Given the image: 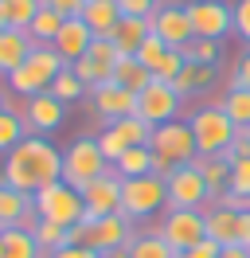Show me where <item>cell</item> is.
<instances>
[{
  "label": "cell",
  "mask_w": 250,
  "mask_h": 258,
  "mask_svg": "<svg viewBox=\"0 0 250 258\" xmlns=\"http://www.w3.org/2000/svg\"><path fill=\"white\" fill-rule=\"evenodd\" d=\"M0 180L12 184L16 192H24V196L43 192L47 184L62 180V149L55 145V141H47V137H24V141L4 157Z\"/></svg>",
  "instance_id": "cell-1"
},
{
  "label": "cell",
  "mask_w": 250,
  "mask_h": 258,
  "mask_svg": "<svg viewBox=\"0 0 250 258\" xmlns=\"http://www.w3.org/2000/svg\"><path fill=\"white\" fill-rule=\"evenodd\" d=\"M149 149H153V172L156 176H168V172L184 168V164H196V157H200L188 117H176L168 125H156L153 137H149Z\"/></svg>",
  "instance_id": "cell-2"
},
{
  "label": "cell",
  "mask_w": 250,
  "mask_h": 258,
  "mask_svg": "<svg viewBox=\"0 0 250 258\" xmlns=\"http://www.w3.org/2000/svg\"><path fill=\"white\" fill-rule=\"evenodd\" d=\"M164 211H168V184H164V176L149 172V176L121 180V215L129 223L145 227L153 219H160Z\"/></svg>",
  "instance_id": "cell-3"
},
{
  "label": "cell",
  "mask_w": 250,
  "mask_h": 258,
  "mask_svg": "<svg viewBox=\"0 0 250 258\" xmlns=\"http://www.w3.org/2000/svg\"><path fill=\"white\" fill-rule=\"evenodd\" d=\"M137 231H141L137 223H129L121 211H113V215H98V219L86 215V219L75 223L67 235H71V242H82V246H90V250H98V254H109V250L129 246Z\"/></svg>",
  "instance_id": "cell-4"
},
{
  "label": "cell",
  "mask_w": 250,
  "mask_h": 258,
  "mask_svg": "<svg viewBox=\"0 0 250 258\" xmlns=\"http://www.w3.org/2000/svg\"><path fill=\"white\" fill-rule=\"evenodd\" d=\"M62 67L67 63H62V55L55 47H35L4 82H8V90H12L16 98H35V94H47V90H51V82L59 79Z\"/></svg>",
  "instance_id": "cell-5"
},
{
  "label": "cell",
  "mask_w": 250,
  "mask_h": 258,
  "mask_svg": "<svg viewBox=\"0 0 250 258\" xmlns=\"http://www.w3.org/2000/svg\"><path fill=\"white\" fill-rule=\"evenodd\" d=\"M188 125H192V137H196V149H200V157H223L234 141V121L223 113L219 102H207L200 110L188 113Z\"/></svg>",
  "instance_id": "cell-6"
},
{
  "label": "cell",
  "mask_w": 250,
  "mask_h": 258,
  "mask_svg": "<svg viewBox=\"0 0 250 258\" xmlns=\"http://www.w3.org/2000/svg\"><path fill=\"white\" fill-rule=\"evenodd\" d=\"M113 164L102 157V149H98V137H75L71 145L62 149V180L71 184V188H86L94 184L98 176H106Z\"/></svg>",
  "instance_id": "cell-7"
},
{
  "label": "cell",
  "mask_w": 250,
  "mask_h": 258,
  "mask_svg": "<svg viewBox=\"0 0 250 258\" xmlns=\"http://www.w3.org/2000/svg\"><path fill=\"white\" fill-rule=\"evenodd\" d=\"M31 204L39 211V219L47 223H59V227H75L86 219V204H82V192L71 188L67 180H55V184H47L43 192L31 196Z\"/></svg>",
  "instance_id": "cell-8"
},
{
  "label": "cell",
  "mask_w": 250,
  "mask_h": 258,
  "mask_svg": "<svg viewBox=\"0 0 250 258\" xmlns=\"http://www.w3.org/2000/svg\"><path fill=\"white\" fill-rule=\"evenodd\" d=\"M156 235L168 242L172 250H192L207 239V219H203V208H168L160 219H156Z\"/></svg>",
  "instance_id": "cell-9"
},
{
  "label": "cell",
  "mask_w": 250,
  "mask_h": 258,
  "mask_svg": "<svg viewBox=\"0 0 250 258\" xmlns=\"http://www.w3.org/2000/svg\"><path fill=\"white\" fill-rule=\"evenodd\" d=\"M98 149H102V157H106L109 164H117V157H121L125 149L133 145H149V137H153V125L149 121H141L137 113L133 117H117V121H109V125H102L98 133Z\"/></svg>",
  "instance_id": "cell-10"
},
{
  "label": "cell",
  "mask_w": 250,
  "mask_h": 258,
  "mask_svg": "<svg viewBox=\"0 0 250 258\" xmlns=\"http://www.w3.org/2000/svg\"><path fill=\"white\" fill-rule=\"evenodd\" d=\"M188 16H192L196 39L223 43L227 35H234V12L227 0H188Z\"/></svg>",
  "instance_id": "cell-11"
},
{
  "label": "cell",
  "mask_w": 250,
  "mask_h": 258,
  "mask_svg": "<svg viewBox=\"0 0 250 258\" xmlns=\"http://www.w3.org/2000/svg\"><path fill=\"white\" fill-rule=\"evenodd\" d=\"M180 106H184V98L176 94V86H172V82H160V79H153L137 94V117L149 121L153 129L176 121V117H180Z\"/></svg>",
  "instance_id": "cell-12"
},
{
  "label": "cell",
  "mask_w": 250,
  "mask_h": 258,
  "mask_svg": "<svg viewBox=\"0 0 250 258\" xmlns=\"http://www.w3.org/2000/svg\"><path fill=\"white\" fill-rule=\"evenodd\" d=\"M149 28L153 35H160L168 47H188L196 32H192V16H188V4H172V0H160L156 4V12L149 16Z\"/></svg>",
  "instance_id": "cell-13"
},
{
  "label": "cell",
  "mask_w": 250,
  "mask_h": 258,
  "mask_svg": "<svg viewBox=\"0 0 250 258\" xmlns=\"http://www.w3.org/2000/svg\"><path fill=\"white\" fill-rule=\"evenodd\" d=\"M20 117H24V125H28L31 137H51V133H55L62 121H67V106H62V102L51 94V90H47V94L24 98Z\"/></svg>",
  "instance_id": "cell-14"
},
{
  "label": "cell",
  "mask_w": 250,
  "mask_h": 258,
  "mask_svg": "<svg viewBox=\"0 0 250 258\" xmlns=\"http://www.w3.org/2000/svg\"><path fill=\"white\" fill-rule=\"evenodd\" d=\"M168 184V208H207L211 196H207V184H203V172L196 164H184L164 176Z\"/></svg>",
  "instance_id": "cell-15"
},
{
  "label": "cell",
  "mask_w": 250,
  "mask_h": 258,
  "mask_svg": "<svg viewBox=\"0 0 250 258\" xmlns=\"http://www.w3.org/2000/svg\"><path fill=\"white\" fill-rule=\"evenodd\" d=\"M117 59H121V55H117V47H113L109 39H94L90 51L75 63V75L86 82V90L106 86V82H113V67H117Z\"/></svg>",
  "instance_id": "cell-16"
},
{
  "label": "cell",
  "mask_w": 250,
  "mask_h": 258,
  "mask_svg": "<svg viewBox=\"0 0 250 258\" xmlns=\"http://www.w3.org/2000/svg\"><path fill=\"white\" fill-rule=\"evenodd\" d=\"M90 110L102 117V125H109L117 117H133L137 113V94L117 86V82H106V86H94L90 90Z\"/></svg>",
  "instance_id": "cell-17"
},
{
  "label": "cell",
  "mask_w": 250,
  "mask_h": 258,
  "mask_svg": "<svg viewBox=\"0 0 250 258\" xmlns=\"http://www.w3.org/2000/svg\"><path fill=\"white\" fill-rule=\"evenodd\" d=\"M82 204H86V215H90V219L121 211V176L109 168L106 176H98L94 184H86V188H82Z\"/></svg>",
  "instance_id": "cell-18"
},
{
  "label": "cell",
  "mask_w": 250,
  "mask_h": 258,
  "mask_svg": "<svg viewBox=\"0 0 250 258\" xmlns=\"http://www.w3.org/2000/svg\"><path fill=\"white\" fill-rule=\"evenodd\" d=\"M90 43H94V32L86 28V20H82V16H75V20H67V24H62V32L55 35V43H51V47L62 55V63H67V67H75L78 59L90 51Z\"/></svg>",
  "instance_id": "cell-19"
},
{
  "label": "cell",
  "mask_w": 250,
  "mask_h": 258,
  "mask_svg": "<svg viewBox=\"0 0 250 258\" xmlns=\"http://www.w3.org/2000/svg\"><path fill=\"white\" fill-rule=\"evenodd\" d=\"M215 79H219V67H203V63H188L184 59V71L176 75V94L184 98H203L207 90H215Z\"/></svg>",
  "instance_id": "cell-20"
},
{
  "label": "cell",
  "mask_w": 250,
  "mask_h": 258,
  "mask_svg": "<svg viewBox=\"0 0 250 258\" xmlns=\"http://www.w3.org/2000/svg\"><path fill=\"white\" fill-rule=\"evenodd\" d=\"M31 51H35V43H31L28 32H20V28H4V32H0V79H8L16 67L31 55Z\"/></svg>",
  "instance_id": "cell-21"
},
{
  "label": "cell",
  "mask_w": 250,
  "mask_h": 258,
  "mask_svg": "<svg viewBox=\"0 0 250 258\" xmlns=\"http://www.w3.org/2000/svg\"><path fill=\"white\" fill-rule=\"evenodd\" d=\"M82 20L94 32V39H109L117 32V24H121V8H117V0H86Z\"/></svg>",
  "instance_id": "cell-22"
},
{
  "label": "cell",
  "mask_w": 250,
  "mask_h": 258,
  "mask_svg": "<svg viewBox=\"0 0 250 258\" xmlns=\"http://www.w3.org/2000/svg\"><path fill=\"white\" fill-rule=\"evenodd\" d=\"M203 219H207V239H215L219 246H231L234 242V235H238V211L223 208V204H207Z\"/></svg>",
  "instance_id": "cell-23"
},
{
  "label": "cell",
  "mask_w": 250,
  "mask_h": 258,
  "mask_svg": "<svg viewBox=\"0 0 250 258\" xmlns=\"http://www.w3.org/2000/svg\"><path fill=\"white\" fill-rule=\"evenodd\" d=\"M149 20H137V16H121V24H117V32L109 35V43L117 47V55H137L141 43L149 39Z\"/></svg>",
  "instance_id": "cell-24"
},
{
  "label": "cell",
  "mask_w": 250,
  "mask_h": 258,
  "mask_svg": "<svg viewBox=\"0 0 250 258\" xmlns=\"http://www.w3.org/2000/svg\"><path fill=\"white\" fill-rule=\"evenodd\" d=\"M0 258H47V254H43V246L35 242L31 231L8 227V231H0Z\"/></svg>",
  "instance_id": "cell-25"
},
{
  "label": "cell",
  "mask_w": 250,
  "mask_h": 258,
  "mask_svg": "<svg viewBox=\"0 0 250 258\" xmlns=\"http://www.w3.org/2000/svg\"><path fill=\"white\" fill-rule=\"evenodd\" d=\"M31 208H35V204H31V196L16 192L12 184H4V180H0V231L20 227V223H24V215H28Z\"/></svg>",
  "instance_id": "cell-26"
},
{
  "label": "cell",
  "mask_w": 250,
  "mask_h": 258,
  "mask_svg": "<svg viewBox=\"0 0 250 258\" xmlns=\"http://www.w3.org/2000/svg\"><path fill=\"white\" fill-rule=\"evenodd\" d=\"M196 168L203 172V184H207V196H211V204H215L219 196L231 188V164L223 161V157H196Z\"/></svg>",
  "instance_id": "cell-27"
},
{
  "label": "cell",
  "mask_w": 250,
  "mask_h": 258,
  "mask_svg": "<svg viewBox=\"0 0 250 258\" xmlns=\"http://www.w3.org/2000/svg\"><path fill=\"white\" fill-rule=\"evenodd\" d=\"M113 82L125 86V90H133V94H141V90L153 82V71H149V67H141L137 55H121L117 67H113Z\"/></svg>",
  "instance_id": "cell-28"
},
{
  "label": "cell",
  "mask_w": 250,
  "mask_h": 258,
  "mask_svg": "<svg viewBox=\"0 0 250 258\" xmlns=\"http://www.w3.org/2000/svg\"><path fill=\"white\" fill-rule=\"evenodd\" d=\"M219 106L234 121V129H250V86H227Z\"/></svg>",
  "instance_id": "cell-29"
},
{
  "label": "cell",
  "mask_w": 250,
  "mask_h": 258,
  "mask_svg": "<svg viewBox=\"0 0 250 258\" xmlns=\"http://www.w3.org/2000/svg\"><path fill=\"white\" fill-rule=\"evenodd\" d=\"M113 172H117L121 180L149 176V172H153V149H149V145H133V149H125L121 157H117V164H113Z\"/></svg>",
  "instance_id": "cell-30"
},
{
  "label": "cell",
  "mask_w": 250,
  "mask_h": 258,
  "mask_svg": "<svg viewBox=\"0 0 250 258\" xmlns=\"http://www.w3.org/2000/svg\"><path fill=\"white\" fill-rule=\"evenodd\" d=\"M62 24H67V20H62L55 8H47V4H43V8L35 12V20H31V28H28L31 43H35V47H51V43H55V35L62 32Z\"/></svg>",
  "instance_id": "cell-31"
},
{
  "label": "cell",
  "mask_w": 250,
  "mask_h": 258,
  "mask_svg": "<svg viewBox=\"0 0 250 258\" xmlns=\"http://www.w3.org/2000/svg\"><path fill=\"white\" fill-rule=\"evenodd\" d=\"M129 258H176V250L156 235V227H149V231H137V235H133Z\"/></svg>",
  "instance_id": "cell-32"
},
{
  "label": "cell",
  "mask_w": 250,
  "mask_h": 258,
  "mask_svg": "<svg viewBox=\"0 0 250 258\" xmlns=\"http://www.w3.org/2000/svg\"><path fill=\"white\" fill-rule=\"evenodd\" d=\"M51 94L59 98L62 106H71V102H82V98H90V90H86V82L75 75V67H62L59 79L51 82Z\"/></svg>",
  "instance_id": "cell-33"
},
{
  "label": "cell",
  "mask_w": 250,
  "mask_h": 258,
  "mask_svg": "<svg viewBox=\"0 0 250 258\" xmlns=\"http://www.w3.org/2000/svg\"><path fill=\"white\" fill-rule=\"evenodd\" d=\"M24 137H31L28 125H24V117L12 113V110H4V113H0V157H8Z\"/></svg>",
  "instance_id": "cell-34"
},
{
  "label": "cell",
  "mask_w": 250,
  "mask_h": 258,
  "mask_svg": "<svg viewBox=\"0 0 250 258\" xmlns=\"http://www.w3.org/2000/svg\"><path fill=\"white\" fill-rule=\"evenodd\" d=\"M39 8H43V0H4V20H8V28L28 32Z\"/></svg>",
  "instance_id": "cell-35"
},
{
  "label": "cell",
  "mask_w": 250,
  "mask_h": 258,
  "mask_svg": "<svg viewBox=\"0 0 250 258\" xmlns=\"http://www.w3.org/2000/svg\"><path fill=\"white\" fill-rule=\"evenodd\" d=\"M180 55H184L188 63L219 67V59H223V43H215V39H192L188 47H180Z\"/></svg>",
  "instance_id": "cell-36"
},
{
  "label": "cell",
  "mask_w": 250,
  "mask_h": 258,
  "mask_svg": "<svg viewBox=\"0 0 250 258\" xmlns=\"http://www.w3.org/2000/svg\"><path fill=\"white\" fill-rule=\"evenodd\" d=\"M67 231H71V227H59V223H47V219H39L31 235H35V242L43 246V254H55L59 246H67V242H71V235H67Z\"/></svg>",
  "instance_id": "cell-37"
},
{
  "label": "cell",
  "mask_w": 250,
  "mask_h": 258,
  "mask_svg": "<svg viewBox=\"0 0 250 258\" xmlns=\"http://www.w3.org/2000/svg\"><path fill=\"white\" fill-rule=\"evenodd\" d=\"M168 43H164V39H160V35H153L149 32V39H145V43H141V51H137V59H141V67H149V71H156V67L164 63V55H168Z\"/></svg>",
  "instance_id": "cell-38"
},
{
  "label": "cell",
  "mask_w": 250,
  "mask_h": 258,
  "mask_svg": "<svg viewBox=\"0 0 250 258\" xmlns=\"http://www.w3.org/2000/svg\"><path fill=\"white\" fill-rule=\"evenodd\" d=\"M231 192L242 196V200H250V157H242V161L231 164Z\"/></svg>",
  "instance_id": "cell-39"
},
{
  "label": "cell",
  "mask_w": 250,
  "mask_h": 258,
  "mask_svg": "<svg viewBox=\"0 0 250 258\" xmlns=\"http://www.w3.org/2000/svg\"><path fill=\"white\" fill-rule=\"evenodd\" d=\"M180 71H184V55L172 47L168 55H164V63L153 71V79H160V82H176V75H180Z\"/></svg>",
  "instance_id": "cell-40"
},
{
  "label": "cell",
  "mask_w": 250,
  "mask_h": 258,
  "mask_svg": "<svg viewBox=\"0 0 250 258\" xmlns=\"http://www.w3.org/2000/svg\"><path fill=\"white\" fill-rule=\"evenodd\" d=\"M231 12H234V35L250 47V0H234Z\"/></svg>",
  "instance_id": "cell-41"
},
{
  "label": "cell",
  "mask_w": 250,
  "mask_h": 258,
  "mask_svg": "<svg viewBox=\"0 0 250 258\" xmlns=\"http://www.w3.org/2000/svg\"><path fill=\"white\" fill-rule=\"evenodd\" d=\"M156 4H160V0H117L121 16H137V20H149L156 12Z\"/></svg>",
  "instance_id": "cell-42"
},
{
  "label": "cell",
  "mask_w": 250,
  "mask_h": 258,
  "mask_svg": "<svg viewBox=\"0 0 250 258\" xmlns=\"http://www.w3.org/2000/svg\"><path fill=\"white\" fill-rule=\"evenodd\" d=\"M242 157H250V133H246V129H238V133H234V141H231V149L223 153V161L234 164V161H242Z\"/></svg>",
  "instance_id": "cell-43"
},
{
  "label": "cell",
  "mask_w": 250,
  "mask_h": 258,
  "mask_svg": "<svg viewBox=\"0 0 250 258\" xmlns=\"http://www.w3.org/2000/svg\"><path fill=\"white\" fill-rule=\"evenodd\" d=\"M47 8H55L62 20H75V16H82V8H86V0H43Z\"/></svg>",
  "instance_id": "cell-44"
},
{
  "label": "cell",
  "mask_w": 250,
  "mask_h": 258,
  "mask_svg": "<svg viewBox=\"0 0 250 258\" xmlns=\"http://www.w3.org/2000/svg\"><path fill=\"white\" fill-rule=\"evenodd\" d=\"M227 86H250V47L238 55V63H234V75Z\"/></svg>",
  "instance_id": "cell-45"
},
{
  "label": "cell",
  "mask_w": 250,
  "mask_h": 258,
  "mask_svg": "<svg viewBox=\"0 0 250 258\" xmlns=\"http://www.w3.org/2000/svg\"><path fill=\"white\" fill-rule=\"evenodd\" d=\"M47 258H102V254L90 250V246H82V242H67V246H59L55 254H47Z\"/></svg>",
  "instance_id": "cell-46"
},
{
  "label": "cell",
  "mask_w": 250,
  "mask_h": 258,
  "mask_svg": "<svg viewBox=\"0 0 250 258\" xmlns=\"http://www.w3.org/2000/svg\"><path fill=\"white\" fill-rule=\"evenodd\" d=\"M219 250H223V246H219L215 239H203L200 246H192V250H180L176 258H219Z\"/></svg>",
  "instance_id": "cell-47"
},
{
  "label": "cell",
  "mask_w": 250,
  "mask_h": 258,
  "mask_svg": "<svg viewBox=\"0 0 250 258\" xmlns=\"http://www.w3.org/2000/svg\"><path fill=\"white\" fill-rule=\"evenodd\" d=\"M234 242L250 250V211H238V235H234Z\"/></svg>",
  "instance_id": "cell-48"
},
{
  "label": "cell",
  "mask_w": 250,
  "mask_h": 258,
  "mask_svg": "<svg viewBox=\"0 0 250 258\" xmlns=\"http://www.w3.org/2000/svg\"><path fill=\"white\" fill-rule=\"evenodd\" d=\"M219 258H250V250H246V246H238V242H231V246L219 250Z\"/></svg>",
  "instance_id": "cell-49"
},
{
  "label": "cell",
  "mask_w": 250,
  "mask_h": 258,
  "mask_svg": "<svg viewBox=\"0 0 250 258\" xmlns=\"http://www.w3.org/2000/svg\"><path fill=\"white\" fill-rule=\"evenodd\" d=\"M102 258H129V246H121V250H109V254H102Z\"/></svg>",
  "instance_id": "cell-50"
},
{
  "label": "cell",
  "mask_w": 250,
  "mask_h": 258,
  "mask_svg": "<svg viewBox=\"0 0 250 258\" xmlns=\"http://www.w3.org/2000/svg\"><path fill=\"white\" fill-rule=\"evenodd\" d=\"M8 28V20H4V0H0V32Z\"/></svg>",
  "instance_id": "cell-51"
},
{
  "label": "cell",
  "mask_w": 250,
  "mask_h": 258,
  "mask_svg": "<svg viewBox=\"0 0 250 258\" xmlns=\"http://www.w3.org/2000/svg\"><path fill=\"white\" fill-rule=\"evenodd\" d=\"M246 133H250V129H246Z\"/></svg>",
  "instance_id": "cell-52"
}]
</instances>
